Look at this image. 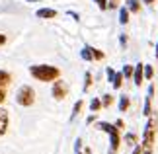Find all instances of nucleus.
<instances>
[{"label": "nucleus", "mask_w": 158, "mask_h": 154, "mask_svg": "<svg viewBox=\"0 0 158 154\" xmlns=\"http://www.w3.org/2000/svg\"><path fill=\"white\" fill-rule=\"evenodd\" d=\"M156 133H158V119H156V115L150 113L147 125H144V131H143V140H141L143 154H152V152H154Z\"/></svg>", "instance_id": "obj_1"}, {"label": "nucleus", "mask_w": 158, "mask_h": 154, "mask_svg": "<svg viewBox=\"0 0 158 154\" xmlns=\"http://www.w3.org/2000/svg\"><path fill=\"white\" fill-rule=\"evenodd\" d=\"M29 74L37 82H55L57 78H60V70L59 66H53V65H31Z\"/></svg>", "instance_id": "obj_2"}, {"label": "nucleus", "mask_w": 158, "mask_h": 154, "mask_svg": "<svg viewBox=\"0 0 158 154\" xmlns=\"http://www.w3.org/2000/svg\"><path fill=\"white\" fill-rule=\"evenodd\" d=\"M98 129L109 135V154H117L119 146H121V135H119L117 125H111V123L100 121V123H98Z\"/></svg>", "instance_id": "obj_3"}, {"label": "nucleus", "mask_w": 158, "mask_h": 154, "mask_svg": "<svg viewBox=\"0 0 158 154\" xmlns=\"http://www.w3.org/2000/svg\"><path fill=\"white\" fill-rule=\"evenodd\" d=\"M16 103L18 106H22V107H29V106H33L35 103V90L31 88V86H22L20 90H18V94H16Z\"/></svg>", "instance_id": "obj_4"}, {"label": "nucleus", "mask_w": 158, "mask_h": 154, "mask_svg": "<svg viewBox=\"0 0 158 154\" xmlns=\"http://www.w3.org/2000/svg\"><path fill=\"white\" fill-rule=\"evenodd\" d=\"M12 82V74L8 70H2L0 69V106L4 103L6 96H8V86Z\"/></svg>", "instance_id": "obj_5"}, {"label": "nucleus", "mask_w": 158, "mask_h": 154, "mask_svg": "<svg viewBox=\"0 0 158 154\" xmlns=\"http://www.w3.org/2000/svg\"><path fill=\"white\" fill-rule=\"evenodd\" d=\"M51 94H53V98L55 100H64L66 98V94H69V86H66V82L64 80H60V78H57L53 82V90H51Z\"/></svg>", "instance_id": "obj_6"}, {"label": "nucleus", "mask_w": 158, "mask_h": 154, "mask_svg": "<svg viewBox=\"0 0 158 154\" xmlns=\"http://www.w3.org/2000/svg\"><path fill=\"white\" fill-rule=\"evenodd\" d=\"M144 80V65L143 63H137L135 65V70H133V82L135 86H141Z\"/></svg>", "instance_id": "obj_7"}, {"label": "nucleus", "mask_w": 158, "mask_h": 154, "mask_svg": "<svg viewBox=\"0 0 158 154\" xmlns=\"http://www.w3.org/2000/svg\"><path fill=\"white\" fill-rule=\"evenodd\" d=\"M152 96H154V86H150L148 94H147V98H144V107H143V113L147 117L152 113Z\"/></svg>", "instance_id": "obj_8"}, {"label": "nucleus", "mask_w": 158, "mask_h": 154, "mask_svg": "<svg viewBox=\"0 0 158 154\" xmlns=\"http://www.w3.org/2000/svg\"><path fill=\"white\" fill-rule=\"evenodd\" d=\"M8 123H10L8 111H6L4 107H0V137H4L6 131H8Z\"/></svg>", "instance_id": "obj_9"}, {"label": "nucleus", "mask_w": 158, "mask_h": 154, "mask_svg": "<svg viewBox=\"0 0 158 154\" xmlns=\"http://www.w3.org/2000/svg\"><path fill=\"white\" fill-rule=\"evenodd\" d=\"M35 16L41 18V20H53V18H57V10L53 8H39L35 12Z\"/></svg>", "instance_id": "obj_10"}, {"label": "nucleus", "mask_w": 158, "mask_h": 154, "mask_svg": "<svg viewBox=\"0 0 158 154\" xmlns=\"http://www.w3.org/2000/svg\"><path fill=\"white\" fill-rule=\"evenodd\" d=\"M127 10L131 14H139L141 12V0H127Z\"/></svg>", "instance_id": "obj_11"}, {"label": "nucleus", "mask_w": 158, "mask_h": 154, "mask_svg": "<svg viewBox=\"0 0 158 154\" xmlns=\"http://www.w3.org/2000/svg\"><path fill=\"white\" fill-rule=\"evenodd\" d=\"M129 14H131V12L127 10V6H123V8H119V23H121V26L129 23Z\"/></svg>", "instance_id": "obj_12"}, {"label": "nucleus", "mask_w": 158, "mask_h": 154, "mask_svg": "<svg viewBox=\"0 0 158 154\" xmlns=\"http://www.w3.org/2000/svg\"><path fill=\"white\" fill-rule=\"evenodd\" d=\"M129 106H131L129 96H121V98H119V111H121V113H125L127 109H129Z\"/></svg>", "instance_id": "obj_13"}, {"label": "nucleus", "mask_w": 158, "mask_h": 154, "mask_svg": "<svg viewBox=\"0 0 158 154\" xmlns=\"http://www.w3.org/2000/svg\"><path fill=\"white\" fill-rule=\"evenodd\" d=\"M123 72H115V76H113V80H111V86H113V88L115 90H119L121 88V86H123Z\"/></svg>", "instance_id": "obj_14"}, {"label": "nucleus", "mask_w": 158, "mask_h": 154, "mask_svg": "<svg viewBox=\"0 0 158 154\" xmlns=\"http://www.w3.org/2000/svg\"><path fill=\"white\" fill-rule=\"evenodd\" d=\"M80 57L84 60H94V55H92V47L86 45V47H82V51H80Z\"/></svg>", "instance_id": "obj_15"}, {"label": "nucleus", "mask_w": 158, "mask_h": 154, "mask_svg": "<svg viewBox=\"0 0 158 154\" xmlns=\"http://www.w3.org/2000/svg\"><path fill=\"white\" fill-rule=\"evenodd\" d=\"M82 107H84V102H82V100H78V102L74 103V107H72V113H70V119H74V117H76L78 113H80V111H82Z\"/></svg>", "instance_id": "obj_16"}, {"label": "nucleus", "mask_w": 158, "mask_h": 154, "mask_svg": "<svg viewBox=\"0 0 158 154\" xmlns=\"http://www.w3.org/2000/svg\"><path fill=\"white\" fill-rule=\"evenodd\" d=\"M90 109H92V113H96V111H100V109H102V100H100V98H94V100H92Z\"/></svg>", "instance_id": "obj_17"}, {"label": "nucleus", "mask_w": 158, "mask_h": 154, "mask_svg": "<svg viewBox=\"0 0 158 154\" xmlns=\"http://www.w3.org/2000/svg\"><path fill=\"white\" fill-rule=\"evenodd\" d=\"M111 103H113V96H111V94L102 96V107H109Z\"/></svg>", "instance_id": "obj_18"}, {"label": "nucleus", "mask_w": 158, "mask_h": 154, "mask_svg": "<svg viewBox=\"0 0 158 154\" xmlns=\"http://www.w3.org/2000/svg\"><path fill=\"white\" fill-rule=\"evenodd\" d=\"M133 70H135V66H133V65H125L123 66V76L125 78H133Z\"/></svg>", "instance_id": "obj_19"}, {"label": "nucleus", "mask_w": 158, "mask_h": 154, "mask_svg": "<svg viewBox=\"0 0 158 154\" xmlns=\"http://www.w3.org/2000/svg\"><path fill=\"white\" fill-rule=\"evenodd\" d=\"M90 86H92V74L86 72V74H84V92H88Z\"/></svg>", "instance_id": "obj_20"}, {"label": "nucleus", "mask_w": 158, "mask_h": 154, "mask_svg": "<svg viewBox=\"0 0 158 154\" xmlns=\"http://www.w3.org/2000/svg\"><path fill=\"white\" fill-rule=\"evenodd\" d=\"M152 76H154V69L150 65H144V78H147V80H152Z\"/></svg>", "instance_id": "obj_21"}, {"label": "nucleus", "mask_w": 158, "mask_h": 154, "mask_svg": "<svg viewBox=\"0 0 158 154\" xmlns=\"http://www.w3.org/2000/svg\"><path fill=\"white\" fill-rule=\"evenodd\" d=\"M125 143L127 144H137V135L135 133H127L125 135Z\"/></svg>", "instance_id": "obj_22"}, {"label": "nucleus", "mask_w": 158, "mask_h": 154, "mask_svg": "<svg viewBox=\"0 0 158 154\" xmlns=\"http://www.w3.org/2000/svg\"><path fill=\"white\" fill-rule=\"evenodd\" d=\"M92 55H94V60H102V59L106 57L104 51H100V49H94V47H92Z\"/></svg>", "instance_id": "obj_23"}, {"label": "nucleus", "mask_w": 158, "mask_h": 154, "mask_svg": "<svg viewBox=\"0 0 158 154\" xmlns=\"http://www.w3.org/2000/svg\"><path fill=\"white\" fill-rule=\"evenodd\" d=\"M96 4H98L100 10H107V0H94Z\"/></svg>", "instance_id": "obj_24"}, {"label": "nucleus", "mask_w": 158, "mask_h": 154, "mask_svg": "<svg viewBox=\"0 0 158 154\" xmlns=\"http://www.w3.org/2000/svg\"><path fill=\"white\" fill-rule=\"evenodd\" d=\"M106 74H107V80H109V82H111V80H113V76H115V70L111 69V66H107V70H106Z\"/></svg>", "instance_id": "obj_25"}, {"label": "nucleus", "mask_w": 158, "mask_h": 154, "mask_svg": "<svg viewBox=\"0 0 158 154\" xmlns=\"http://www.w3.org/2000/svg\"><path fill=\"white\" fill-rule=\"evenodd\" d=\"M133 154H143V148H141V144H135V150H133Z\"/></svg>", "instance_id": "obj_26"}, {"label": "nucleus", "mask_w": 158, "mask_h": 154, "mask_svg": "<svg viewBox=\"0 0 158 154\" xmlns=\"http://www.w3.org/2000/svg\"><path fill=\"white\" fill-rule=\"evenodd\" d=\"M119 41H121V47H125V45H127V35H121Z\"/></svg>", "instance_id": "obj_27"}, {"label": "nucleus", "mask_w": 158, "mask_h": 154, "mask_svg": "<svg viewBox=\"0 0 158 154\" xmlns=\"http://www.w3.org/2000/svg\"><path fill=\"white\" fill-rule=\"evenodd\" d=\"M2 45H6V35L0 33V47H2Z\"/></svg>", "instance_id": "obj_28"}, {"label": "nucleus", "mask_w": 158, "mask_h": 154, "mask_svg": "<svg viewBox=\"0 0 158 154\" xmlns=\"http://www.w3.org/2000/svg\"><path fill=\"white\" fill-rule=\"evenodd\" d=\"M115 125H117V129H119V131H121V129H123V127H125V123H123V121H121V119H117V123H115Z\"/></svg>", "instance_id": "obj_29"}, {"label": "nucleus", "mask_w": 158, "mask_h": 154, "mask_svg": "<svg viewBox=\"0 0 158 154\" xmlns=\"http://www.w3.org/2000/svg\"><path fill=\"white\" fill-rule=\"evenodd\" d=\"M143 2H144V4H154L156 0H143Z\"/></svg>", "instance_id": "obj_30"}, {"label": "nucleus", "mask_w": 158, "mask_h": 154, "mask_svg": "<svg viewBox=\"0 0 158 154\" xmlns=\"http://www.w3.org/2000/svg\"><path fill=\"white\" fill-rule=\"evenodd\" d=\"M27 2H41V0H27Z\"/></svg>", "instance_id": "obj_31"}, {"label": "nucleus", "mask_w": 158, "mask_h": 154, "mask_svg": "<svg viewBox=\"0 0 158 154\" xmlns=\"http://www.w3.org/2000/svg\"><path fill=\"white\" fill-rule=\"evenodd\" d=\"M156 59H158V43H156Z\"/></svg>", "instance_id": "obj_32"}, {"label": "nucleus", "mask_w": 158, "mask_h": 154, "mask_svg": "<svg viewBox=\"0 0 158 154\" xmlns=\"http://www.w3.org/2000/svg\"><path fill=\"white\" fill-rule=\"evenodd\" d=\"M76 154H80V152H76Z\"/></svg>", "instance_id": "obj_33"}, {"label": "nucleus", "mask_w": 158, "mask_h": 154, "mask_svg": "<svg viewBox=\"0 0 158 154\" xmlns=\"http://www.w3.org/2000/svg\"><path fill=\"white\" fill-rule=\"evenodd\" d=\"M107 2H109V0H107Z\"/></svg>", "instance_id": "obj_34"}]
</instances>
